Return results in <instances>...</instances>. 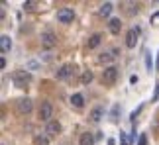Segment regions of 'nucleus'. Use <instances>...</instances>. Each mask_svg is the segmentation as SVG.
I'll return each mask as SVG.
<instances>
[{
	"label": "nucleus",
	"instance_id": "20e7f679",
	"mask_svg": "<svg viewBox=\"0 0 159 145\" xmlns=\"http://www.w3.org/2000/svg\"><path fill=\"white\" fill-rule=\"evenodd\" d=\"M39 39H41V47H45V49H51V47L57 45V35L53 32H43Z\"/></svg>",
	"mask_w": 159,
	"mask_h": 145
},
{
	"label": "nucleus",
	"instance_id": "423d86ee",
	"mask_svg": "<svg viewBox=\"0 0 159 145\" xmlns=\"http://www.w3.org/2000/svg\"><path fill=\"white\" fill-rule=\"evenodd\" d=\"M16 108H18V114H22V116H26V114H30L32 112V100L30 98H20L16 102Z\"/></svg>",
	"mask_w": 159,
	"mask_h": 145
},
{
	"label": "nucleus",
	"instance_id": "aec40b11",
	"mask_svg": "<svg viewBox=\"0 0 159 145\" xmlns=\"http://www.w3.org/2000/svg\"><path fill=\"white\" fill-rule=\"evenodd\" d=\"M35 6H38V2H34V0H30V2H24V8H26V10H35Z\"/></svg>",
	"mask_w": 159,
	"mask_h": 145
},
{
	"label": "nucleus",
	"instance_id": "39448f33",
	"mask_svg": "<svg viewBox=\"0 0 159 145\" xmlns=\"http://www.w3.org/2000/svg\"><path fill=\"white\" fill-rule=\"evenodd\" d=\"M57 20L61 24H71L73 20H75V12H73V8H61L57 12Z\"/></svg>",
	"mask_w": 159,
	"mask_h": 145
},
{
	"label": "nucleus",
	"instance_id": "f257e3e1",
	"mask_svg": "<svg viewBox=\"0 0 159 145\" xmlns=\"http://www.w3.org/2000/svg\"><path fill=\"white\" fill-rule=\"evenodd\" d=\"M12 81L18 88H26L30 82H32V75H30L28 71H16L14 75H12Z\"/></svg>",
	"mask_w": 159,
	"mask_h": 145
},
{
	"label": "nucleus",
	"instance_id": "1a4fd4ad",
	"mask_svg": "<svg viewBox=\"0 0 159 145\" xmlns=\"http://www.w3.org/2000/svg\"><path fill=\"white\" fill-rule=\"evenodd\" d=\"M73 75V67L71 65H63L57 72H55V77H57V81H65V78H69Z\"/></svg>",
	"mask_w": 159,
	"mask_h": 145
},
{
	"label": "nucleus",
	"instance_id": "2eb2a0df",
	"mask_svg": "<svg viewBox=\"0 0 159 145\" xmlns=\"http://www.w3.org/2000/svg\"><path fill=\"white\" fill-rule=\"evenodd\" d=\"M102 43V35L100 33H94V35H90V39H89V49H94V47H98Z\"/></svg>",
	"mask_w": 159,
	"mask_h": 145
},
{
	"label": "nucleus",
	"instance_id": "9d476101",
	"mask_svg": "<svg viewBox=\"0 0 159 145\" xmlns=\"http://www.w3.org/2000/svg\"><path fill=\"white\" fill-rule=\"evenodd\" d=\"M116 53H118L116 49H112V51H104V53H102V55L98 57V63H102V65H106V63H112L114 59H116Z\"/></svg>",
	"mask_w": 159,
	"mask_h": 145
},
{
	"label": "nucleus",
	"instance_id": "4468645a",
	"mask_svg": "<svg viewBox=\"0 0 159 145\" xmlns=\"http://www.w3.org/2000/svg\"><path fill=\"white\" fill-rule=\"evenodd\" d=\"M108 29L112 33H120V29H122V22L118 20V18H112V20L108 22Z\"/></svg>",
	"mask_w": 159,
	"mask_h": 145
},
{
	"label": "nucleus",
	"instance_id": "ddd939ff",
	"mask_svg": "<svg viewBox=\"0 0 159 145\" xmlns=\"http://www.w3.org/2000/svg\"><path fill=\"white\" fill-rule=\"evenodd\" d=\"M0 49H2V53H8L12 49V39L8 35H2V37H0Z\"/></svg>",
	"mask_w": 159,
	"mask_h": 145
},
{
	"label": "nucleus",
	"instance_id": "dca6fc26",
	"mask_svg": "<svg viewBox=\"0 0 159 145\" xmlns=\"http://www.w3.org/2000/svg\"><path fill=\"white\" fill-rule=\"evenodd\" d=\"M102 114H104V110H102V108H100V106H96V108H94V110H93V112H90V116H89V118H90V120H93V122H100V118H102Z\"/></svg>",
	"mask_w": 159,
	"mask_h": 145
},
{
	"label": "nucleus",
	"instance_id": "f3484780",
	"mask_svg": "<svg viewBox=\"0 0 159 145\" xmlns=\"http://www.w3.org/2000/svg\"><path fill=\"white\" fill-rule=\"evenodd\" d=\"M79 143L81 145H94V137H93V134H83L81 135V139H79Z\"/></svg>",
	"mask_w": 159,
	"mask_h": 145
},
{
	"label": "nucleus",
	"instance_id": "a211bd4d",
	"mask_svg": "<svg viewBox=\"0 0 159 145\" xmlns=\"http://www.w3.org/2000/svg\"><path fill=\"white\" fill-rule=\"evenodd\" d=\"M35 145H49V135H35Z\"/></svg>",
	"mask_w": 159,
	"mask_h": 145
},
{
	"label": "nucleus",
	"instance_id": "0eeeda50",
	"mask_svg": "<svg viewBox=\"0 0 159 145\" xmlns=\"http://www.w3.org/2000/svg\"><path fill=\"white\" fill-rule=\"evenodd\" d=\"M138 35H139V32H138L136 28H132L130 32L126 33V47H130V49H132V47H136V43H138Z\"/></svg>",
	"mask_w": 159,
	"mask_h": 145
},
{
	"label": "nucleus",
	"instance_id": "6e6552de",
	"mask_svg": "<svg viewBox=\"0 0 159 145\" xmlns=\"http://www.w3.org/2000/svg\"><path fill=\"white\" fill-rule=\"evenodd\" d=\"M45 134L49 135V137H53V135L61 134V124L57 122V120H51V122L45 125Z\"/></svg>",
	"mask_w": 159,
	"mask_h": 145
},
{
	"label": "nucleus",
	"instance_id": "f03ea898",
	"mask_svg": "<svg viewBox=\"0 0 159 145\" xmlns=\"http://www.w3.org/2000/svg\"><path fill=\"white\" fill-rule=\"evenodd\" d=\"M116 81H118V69H116L114 65H110V67H106L102 71V82L108 84V86H112V84H116Z\"/></svg>",
	"mask_w": 159,
	"mask_h": 145
},
{
	"label": "nucleus",
	"instance_id": "6ab92c4d",
	"mask_svg": "<svg viewBox=\"0 0 159 145\" xmlns=\"http://www.w3.org/2000/svg\"><path fill=\"white\" fill-rule=\"evenodd\" d=\"M90 81H93V72H90V71H84V72H83L81 82H83V84H89Z\"/></svg>",
	"mask_w": 159,
	"mask_h": 145
},
{
	"label": "nucleus",
	"instance_id": "9b49d317",
	"mask_svg": "<svg viewBox=\"0 0 159 145\" xmlns=\"http://www.w3.org/2000/svg\"><path fill=\"white\" fill-rule=\"evenodd\" d=\"M71 106H73V108H77V110H81V108L84 106V98H83V94H73V96H71Z\"/></svg>",
	"mask_w": 159,
	"mask_h": 145
},
{
	"label": "nucleus",
	"instance_id": "f8f14e48",
	"mask_svg": "<svg viewBox=\"0 0 159 145\" xmlns=\"http://www.w3.org/2000/svg\"><path fill=\"white\" fill-rule=\"evenodd\" d=\"M112 10H114V6H112V2H104L98 8V14L102 16V18H108L110 14H112Z\"/></svg>",
	"mask_w": 159,
	"mask_h": 145
},
{
	"label": "nucleus",
	"instance_id": "412c9836",
	"mask_svg": "<svg viewBox=\"0 0 159 145\" xmlns=\"http://www.w3.org/2000/svg\"><path fill=\"white\" fill-rule=\"evenodd\" d=\"M138 145H148V135H139V141H138Z\"/></svg>",
	"mask_w": 159,
	"mask_h": 145
},
{
	"label": "nucleus",
	"instance_id": "7ed1b4c3",
	"mask_svg": "<svg viewBox=\"0 0 159 145\" xmlns=\"http://www.w3.org/2000/svg\"><path fill=\"white\" fill-rule=\"evenodd\" d=\"M38 116H39L41 122H47V124L51 122V116H53V106H51V102H41Z\"/></svg>",
	"mask_w": 159,
	"mask_h": 145
}]
</instances>
